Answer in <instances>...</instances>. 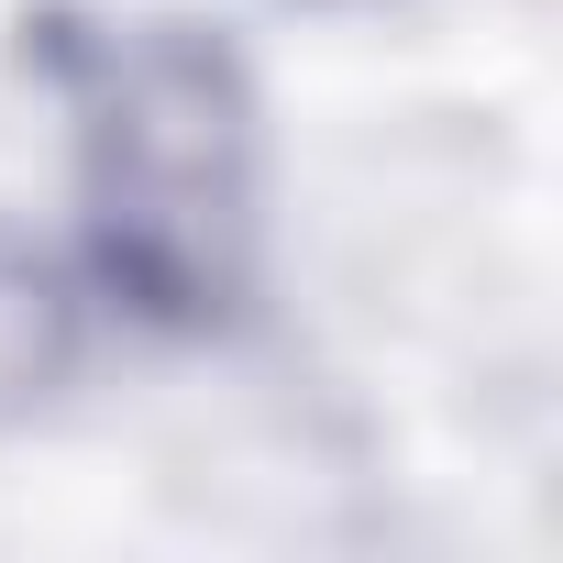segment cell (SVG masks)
I'll use <instances>...</instances> for the list:
<instances>
[{"mask_svg":"<svg viewBox=\"0 0 563 563\" xmlns=\"http://www.w3.org/2000/svg\"><path fill=\"white\" fill-rule=\"evenodd\" d=\"M23 67L67 100L78 265L100 310L166 343H232L265 299V100L199 12H23Z\"/></svg>","mask_w":563,"mask_h":563,"instance_id":"1","label":"cell"},{"mask_svg":"<svg viewBox=\"0 0 563 563\" xmlns=\"http://www.w3.org/2000/svg\"><path fill=\"white\" fill-rule=\"evenodd\" d=\"M100 343V288H89V265L34 243V232H0V431H23L45 420L78 365Z\"/></svg>","mask_w":563,"mask_h":563,"instance_id":"2","label":"cell"},{"mask_svg":"<svg viewBox=\"0 0 563 563\" xmlns=\"http://www.w3.org/2000/svg\"><path fill=\"white\" fill-rule=\"evenodd\" d=\"M321 12H343V0H321Z\"/></svg>","mask_w":563,"mask_h":563,"instance_id":"3","label":"cell"}]
</instances>
